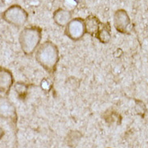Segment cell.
<instances>
[{
  "mask_svg": "<svg viewBox=\"0 0 148 148\" xmlns=\"http://www.w3.org/2000/svg\"><path fill=\"white\" fill-rule=\"evenodd\" d=\"M114 27L119 33L130 35V26L131 24L128 13L124 9H119L115 11L113 18Z\"/></svg>",
  "mask_w": 148,
  "mask_h": 148,
  "instance_id": "cell-6",
  "label": "cell"
},
{
  "mask_svg": "<svg viewBox=\"0 0 148 148\" xmlns=\"http://www.w3.org/2000/svg\"><path fill=\"white\" fill-rule=\"evenodd\" d=\"M35 58L52 77H54L60 61V50L58 46L51 40L42 43L35 52Z\"/></svg>",
  "mask_w": 148,
  "mask_h": 148,
  "instance_id": "cell-1",
  "label": "cell"
},
{
  "mask_svg": "<svg viewBox=\"0 0 148 148\" xmlns=\"http://www.w3.org/2000/svg\"><path fill=\"white\" fill-rule=\"evenodd\" d=\"M85 34V18L81 17L73 18L64 27V35L73 42L82 40Z\"/></svg>",
  "mask_w": 148,
  "mask_h": 148,
  "instance_id": "cell-4",
  "label": "cell"
},
{
  "mask_svg": "<svg viewBox=\"0 0 148 148\" xmlns=\"http://www.w3.org/2000/svg\"><path fill=\"white\" fill-rule=\"evenodd\" d=\"M0 119L8 121L15 127L16 126L18 120L17 110L13 102L5 95H0Z\"/></svg>",
  "mask_w": 148,
  "mask_h": 148,
  "instance_id": "cell-5",
  "label": "cell"
},
{
  "mask_svg": "<svg viewBox=\"0 0 148 148\" xmlns=\"http://www.w3.org/2000/svg\"><path fill=\"white\" fill-rule=\"evenodd\" d=\"M73 18V13L64 8H57L52 15V19L57 26L65 27Z\"/></svg>",
  "mask_w": 148,
  "mask_h": 148,
  "instance_id": "cell-8",
  "label": "cell"
},
{
  "mask_svg": "<svg viewBox=\"0 0 148 148\" xmlns=\"http://www.w3.org/2000/svg\"><path fill=\"white\" fill-rule=\"evenodd\" d=\"M15 83L12 72L6 67L0 66V92L8 96Z\"/></svg>",
  "mask_w": 148,
  "mask_h": 148,
  "instance_id": "cell-7",
  "label": "cell"
},
{
  "mask_svg": "<svg viewBox=\"0 0 148 148\" xmlns=\"http://www.w3.org/2000/svg\"><path fill=\"white\" fill-rule=\"evenodd\" d=\"M13 87H14L15 92L18 95V98H20L22 101L25 100L27 92H28V89L30 88L29 84H27L25 82H17L14 84Z\"/></svg>",
  "mask_w": 148,
  "mask_h": 148,
  "instance_id": "cell-11",
  "label": "cell"
},
{
  "mask_svg": "<svg viewBox=\"0 0 148 148\" xmlns=\"http://www.w3.org/2000/svg\"><path fill=\"white\" fill-rule=\"evenodd\" d=\"M5 132H4V130L2 128V126H0V139H2V138L3 137Z\"/></svg>",
  "mask_w": 148,
  "mask_h": 148,
  "instance_id": "cell-12",
  "label": "cell"
},
{
  "mask_svg": "<svg viewBox=\"0 0 148 148\" xmlns=\"http://www.w3.org/2000/svg\"><path fill=\"white\" fill-rule=\"evenodd\" d=\"M96 39L101 44H108L111 40V25L110 23H102L97 33Z\"/></svg>",
  "mask_w": 148,
  "mask_h": 148,
  "instance_id": "cell-10",
  "label": "cell"
},
{
  "mask_svg": "<svg viewBox=\"0 0 148 148\" xmlns=\"http://www.w3.org/2000/svg\"><path fill=\"white\" fill-rule=\"evenodd\" d=\"M43 29L39 26L23 27L18 36V43L23 52L26 56L34 54L41 45Z\"/></svg>",
  "mask_w": 148,
  "mask_h": 148,
  "instance_id": "cell-2",
  "label": "cell"
},
{
  "mask_svg": "<svg viewBox=\"0 0 148 148\" xmlns=\"http://www.w3.org/2000/svg\"><path fill=\"white\" fill-rule=\"evenodd\" d=\"M102 22L99 18L94 15H89L85 18V25L86 34L89 35L90 36L95 37Z\"/></svg>",
  "mask_w": 148,
  "mask_h": 148,
  "instance_id": "cell-9",
  "label": "cell"
},
{
  "mask_svg": "<svg viewBox=\"0 0 148 148\" xmlns=\"http://www.w3.org/2000/svg\"><path fill=\"white\" fill-rule=\"evenodd\" d=\"M28 13L24 8L18 4H13L2 13L1 17L5 22L20 28L25 25L28 19Z\"/></svg>",
  "mask_w": 148,
  "mask_h": 148,
  "instance_id": "cell-3",
  "label": "cell"
}]
</instances>
